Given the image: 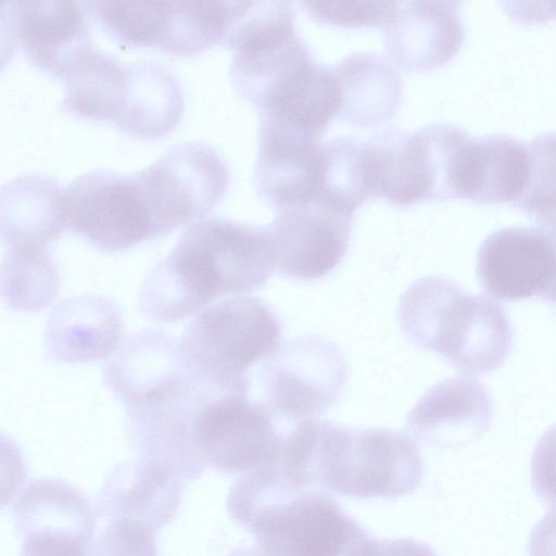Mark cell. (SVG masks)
I'll list each match as a JSON object with an SVG mask.
<instances>
[{
    "instance_id": "obj_1",
    "label": "cell",
    "mask_w": 556,
    "mask_h": 556,
    "mask_svg": "<svg viewBox=\"0 0 556 556\" xmlns=\"http://www.w3.org/2000/svg\"><path fill=\"white\" fill-rule=\"evenodd\" d=\"M277 267L269 226L225 218L191 225L173 251L147 275L139 309L161 323H175L215 299L252 293Z\"/></svg>"
},
{
    "instance_id": "obj_2",
    "label": "cell",
    "mask_w": 556,
    "mask_h": 556,
    "mask_svg": "<svg viewBox=\"0 0 556 556\" xmlns=\"http://www.w3.org/2000/svg\"><path fill=\"white\" fill-rule=\"evenodd\" d=\"M397 320L416 348L435 352L466 375L496 370L511 346L503 307L489 296L466 293L455 281L426 276L400 298Z\"/></svg>"
},
{
    "instance_id": "obj_3",
    "label": "cell",
    "mask_w": 556,
    "mask_h": 556,
    "mask_svg": "<svg viewBox=\"0 0 556 556\" xmlns=\"http://www.w3.org/2000/svg\"><path fill=\"white\" fill-rule=\"evenodd\" d=\"M424 475L419 447L390 429H354L316 419L311 476L316 488L362 498L414 492Z\"/></svg>"
},
{
    "instance_id": "obj_4",
    "label": "cell",
    "mask_w": 556,
    "mask_h": 556,
    "mask_svg": "<svg viewBox=\"0 0 556 556\" xmlns=\"http://www.w3.org/2000/svg\"><path fill=\"white\" fill-rule=\"evenodd\" d=\"M280 323L253 296H236L202 311L187 327L179 349L189 372L223 392L249 394L247 371L279 348Z\"/></svg>"
},
{
    "instance_id": "obj_5",
    "label": "cell",
    "mask_w": 556,
    "mask_h": 556,
    "mask_svg": "<svg viewBox=\"0 0 556 556\" xmlns=\"http://www.w3.org/2000/svg\"><path fill=\"white\" fill-rule=\"evenodd\" d=\"M238 523L265 556H362L371 538L319 488L273 500Z\"/></svg>"
},
{
    "instance_id": "obj_6",
    "label": "cell",
    "mask_w": 556,
    "mask_h": 556,
    "mask_svg": "<svg viewBox=\"0 0 556 556\" xmlns=\"http://www.w3.org/2000/svg\"><path fill=\"white\" fill-rule=\"evenodd\" d=\"M274 419L264 403L245 393L215 391L194 413L193 445L205 466L222 472L273 469L282 437Z\"/></svg>"
},
{
    "instance_id": "obj_7",
    "label": "cell",
    "mask_w": 556,
    "mask_h": 556,
    "mask_svg": "<svg viewBox=\"0 0 556 556\" xmlns=\"http://www.w3.org/2000/svg\"><path fill=\"white\" fill-rule=\"evenodd\" d=\"M340 350L317 336L296 337L263 364L264 404L274 418L293 425L317 418L336 404L346 382Z\"/></svg>"
},
{
    "instance_id": "obj_8",
    "label": "cell",
    "mask_w": 556,
    "mask_h": 556,
    "mask_svg": "<svg viewBox=\"0 0 556 556\" xmlns=\"http://www.w3.org/2000/svg\"><path fill=\"white\" fill-rule=\"evenodd\" d=\"M105 28L123 42L192 54L226 34L227 13L220 1L94 2Z\"/></svg>"
},
{
    "instance_id": "obj_9",
    "label": "cell",
    "mask_w": 556,
    "mask_h": 556,
    "mask_svg": "<svg viewBox=\"0 0 556 556\" xmlns=\"http://www.w3.org/2000/svg\"><path fill=\"white\" fill-rule=\"evenodd\" d=\"M353 213L319 198L277 208L269 226L280 274L296 280L319 279L343 258Z\"/></svg>"
},
{
    "instance_id": "obj_10",
    "label": "cell",
    "mask_w": 556,
    "mask_h": 556,
    "mask_svg": "<svg viewBox=\"0 0 556 556\" xmlns=\"http://www.w3.org/2000/svg\"><path fill=\"white\" fill-rule=\"evenodd\" d=\"M476 271L494 299H543L556 277V230L506 227L492 232L479 247Z\"/></svg>"
},
{
    "instance_id": "obj_11",
    "label": "cell",
    "mask_w": 556,
    "mask_h": 556,
    "mask_svg": "<svg viewBox=\"0 0 556 556\" xmlns=\"http://www.w3.org/2000/svg\"><path fill=\"white\" fill-rule=\"evenodd\" d=\"M320 138L261 115L254 184L276 208L317 199L323 167Z\"/></svg>"
},
{
    "instance_id": "obj_12",
    "label": "cell",
    "mask_w": 556,
    "mask_h": 556,
    "mask_svg": "<svg viewBox=\"0 0 556 556\" xmlns=\"http://www.w3.org/2000/svg\"><path fill=\"white\" fill-rule=\"evenodd\" d=\"M103 380L127 410L156 405L193 380L179 342L161 330L130 336L103 367Z\"/></svg>"
},
{
    "instance_id": "obj_13",
    "label": "cell",
    "mask_w": 556,
    "mask_h": 556,
    "mask_svg": "<svg viewBox=\"0 0 556 556\" xmlns=\"http://www.w3.org/2000/svg\"><path fill=\"white\" fill-rule=\"evenodd\" d=\"M458 1H397L384 25L392 61L407 72L424 73L450 62L465 40Z\"/></svg>"
},
{
    "instance_id": "obj_14",
    "label": "cell",
    "mask_w": 556,
    "mask_h": 556,
    "mask_svg": "<svg viewBox=\"0 0 556 556\" xmlns=\"http://www.w3.org/2000/svg\"><path fill=\"white\" fill-rule=\"evenodd\" d=\"M213 390L194 380L184 391L149 407L127 410L130 442L141 458L173 469L184 481L205 467L192 441V419Z\"/></svg>"
},
{
    "instance_id": "obj_15",
    "label": "cell",
    "mask_w": 556,
    "mask_h": 556,
    "mask_svg": "<svg viewBox=\"0 0 556 556\" xmlns=\"http://www.w3.org/2000/svg\"><path fill=\"white\" fill-rule=\"evenodd\" d=\"M492 416V401L484 386L464 375L428 389L409 412L406 428L427 444L453 447L481 438Z\"/></svg>"
},
{
    "instance_id": "obj_16",
    "label": "cell",
    "mask_w": 556,
    "mask_h": 556,
    "mask_svg": "<svg viewBox=\"0 0 556 556\" xmlns=\"http://www.w3.org/2000/svg\"><path fill=\"white\" fill-rule=\"evenodd\" d=\"M182 482L173 469L154 460L121 464L98 494L97 513L105 521H132L155 532L175 518Z\"/></svg>"
},
{
    "instance_id": "obj_17",
    "label": "cell",
    "mask_w": 556,
    "mask_h": 556,
    "mask_svg": "<svg viewBox=\"0 0 556 556\" xmlns=\"http://www.w3.org/2000/svg\"><path fill=\"white\" fill-rule=\"evenodd\" d=\"M12 4L17 39L40 67L66 78L93 51L78 3L21 1Z\"/></svg>"
},
{
    "instance_id": "obj_18",
    "label": "cell",
    "mask_w": 556,
    "mask_h": 556,
    "mask_svg": "<svg viewBox=\"0 0 556 556\" xmlns=\"http://www.w3.org/2000/svg\"><path fill=\"white\" fill-rule=\"evenodd\" d=\"M122 334V314L112 300L94 294L72 296L51 312L45 348L59 362L101 361L116 352Z\"/></svg>"
},
{
    "instance_id": "obj_19",
    "label": "cell",
    "mask_w": 556,
    "mask_h": 556,
    "mask_svg": "<svg viewBox=\"0 0 556 556\" xmlns=\"http://www.w3.org/2000/svg\"><path fill=\"white\" fill-rule=\"evenodd\" d=\"M341 106L339 117L354 126H379L396 114L403 97L399 71L383 56L354 53L333 68Z\"/></svg>"
},
{
    "instance_id": "obj_20",
    "label": "cell",
    "mask_w": 556,
    "mask_h": 556,
    "mask_svg": "<svg viewBox=\"0 0 556 556\" xmlns=\"http://www.w3.org/2000/svg\"><path fill=\"white\" fill-rule=\"evenodd\" d=\"M94 510L76 486L58 479H35L18 495L13 507L17 534L59 535L90 542L96 528Z\"/></svg>"
},
{
    "instance_id": "obj_21",
    "label": "cell",
    "mask_w": 556,
    "mask_h": 556,
    "mask_svg": "<svg viewBox=\"0 0 556 556\" xmlns=\"http://www.w3.org/2000/svg\"><path fill=\"white\" fill-rule=\"evenodd\" d=\"M530 167L529 146L522 140L505 134L471 137L464 199L513 205L527 186Z\"/></svg>"
},
{
    "instance_id": "obj_22",
    "label": "cell",
    "mask_w": 556,
    "mask_h": 556,
    "mask_svg": "<svg viewBox=\"0 0 556 556\" xmlns=\"http://www.w3.org/2000/svg\"><path fill=\"white\" fill-rule=\"evenodd\" d=\"M2 204L1 236L9 248L47 247L65 226L62 192L51 181L25 179L8 192Z\"/></svg>"
},
{
    "instance_id": "obj_23",
    "label": "cell",
    "mask_w": 556,
    "mask_h": 556,
    "mask_svg": "<svg viewBox=\"0 0 556 556\" xmlns=\"http://www.w3.org/2000/svg\"><path fill=\"white\" fill-rule=\"evenodd\" d=\"M58 265L47 247L9 248L1 268L2 298L9 307L38 312L58 294Z\"/></svg>"
},
{
    "instance_id": "obj_24",
    "label": "cell",
    "mask_w": 556,
    "mask_h": 556,
    "mask_svg": "<svg viewBox=\"0 0 556 556\" xmlns=\"http://www.w3.org/2000/svg\"><path fill=\"white\" fill-rule=\"evenodd\" d=\"M353 213L372 198L364 141L338 137L323 144V167L318 197Z\"/></svg>"
},
{
    "instance_id": "obj_25",
    "label": "cell",
    "mask_w": 556,
    "mask_h": 556,
    "mask_svg": "<svg viewBox=\"0 0 556 556\" xmlns=\"http://www.w3.org/2000/svg\"><path fill=\"white\" fill-rule=\"evenodd\" d=\"M531 167L521 197L513 204L541 227L556 230V132H543L528 143Z\"/></svg>"
},
{
    "instance_id": "obj_26",
    "label": "cell",
    "mask_w": 556,
    "mask_h": 556,
    "mask_svg": "<svg viewBox=\"0 0 556 556\" xmlns=\"http://www.w3.org/2000/svg\"><path fill=\"white\" fill-rule=\"evenodd\" d=\"M301 5L319 23L345 27L383 26L392 17L397 1H303Z\"/></svg>"
},
{
    "instance_id": "obj_27",
    "label": "cell",
    "mask_w": 556,
    "mask_h": 556,
    "mask_svg": "<svg viewBox=\"0 0 556 556\" xmlns=\"http://www.w3.org/2000/svg\"><path fill=\"white\" fill-rule=\"evenodd\" d=\"M154 533L132 521H106L90 541L87 556H157Z\"/></svg>"
},
{
    "instance_id": "obj_28",
    "label": "cell",
    "mask_w": 556,
    "mask_h": 556,
    "mask_svg": "<svg viewBox=\"0 0 556 556\" xmlns=\"http://www.w3.org/2000/svg\"><path fill=\"white\" fill-rule=\"evenodd\" d=\"M531 481L538 497L556 506V424L542 434L534 447Z\"/></svg>"
},
{
    "instance_id": "obj_29",
    "label": "cell",
    "mask_w": 556,
    "mask_h": 556,
    "mask_svg": "<svg viewBox=\"0 0 556 556\" xmlns=\"http://www.w3.org/2000/svg\"><path fill=\"white\" fill-rule=\"evenodd\" d=\"M90 542L59 535H30L23 539L20 556H87Z\"/></svg>"
},
{
    "instance_id": "obj_30",
    "label": "cell",
    "mask_w": 556,
    "mask_h": 556,
    "mask_svg": "<svg viewBox=\"0 0 556 556\" xmlns=\"http://www.w3.org/2000/svg\"><path fill=\"white\" fill-rule=\"evenodd\" d=\"M363 556H438L427 544L412 539L370 538Z\"/></svg>"
},
{
    "instance_id": "obj_31",
    "label": "cell",
    "mask_w": 556,
    "mask_h": 556,
    "mask_svg": "<svg viewBox=\"0 0 556 556\" xmlns=\"http://www.w3.org/2000/svg\"><path fill=\"white\" fill-rule=\"evenodd\" d=\"M528 553L529 556H556V507L546 513L533 527Z\"/></svg>"
},
{
    "instance_id": "obj_32",
    "label": "cell",
    "mask_w": 556,
    "mask_h": 556,
    "mask_svg": "<svg viewBox=\"0 0 556 556\" xmlns=\"http://www.w3.org/2000/svg\"><path fill=\"white\" fill-rule=\"evenodd\" d=\"M505 11L514 21L536 24L556 17V2H504Z\"/></svg>"
},
{
    "instance_id": "obj_33",
    "label": "cell",
    "mask_w": 556,
    "mask_h": 556,
    "mask_svg": "<svg viewBox=\"0 0 556 556\" xmlns=\"http://www.w3.org/2000/svg\"><path fill=\"white\" fill-rule=\"evenodd\" d=\"M228 556H265L264 553L256 546L242 547L233 551Z\"/></svg>"
},
{
    "instance_id": "obj_34",
    "label": "cell",
    "mask_w": 556,
    "mask_h": 556,
    "mask_svg": "<svg viewBox=\"0 0 556 556\" xmlns=\"http://www.w3.org/2000/svg\"><path fill=\"white\" fill-rule=\"evenodd\" d=\"M542 300L556 304V277Z\"/></svg>"
}]
</instances>
